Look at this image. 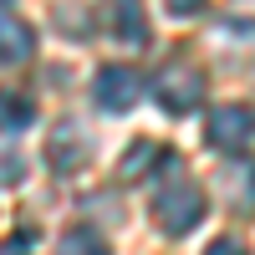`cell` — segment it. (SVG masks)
Segmentation results:
<instances>
[{
    "label": "cell",
    "instance_id": "obj_2",
    "mask_svg": "<svg viewBox=\"0 0 255 255\" xmlns=\"http://www.w3.org/2000/svg\"><path fill=\"white\" fill-rule=\"evenodd\" d=\"M153 97H158V108L174 113V118L194 113L199 102H204V77H199V67H189V61H168V67L153 77Z\"/></svg>",
    "mask_w": 255,
    "mask_h": 255
},
{
    "label": "cell",
    "instance_id": "obj_3",
    "mask_svg": "<svg viewBox=\"0 0 255 255\" xmlns=\"http://www.w3.org/2000/svg\"><path fill=\"white\" fill-rule=\"evenodd\" d=\"M204 138H209V148H220V153H245L255 143V113L240 108V102H225V108H215L204 118Z\"/></svg>",
    "mask_w": 255,
    "mask_h": 255
},
{
    "label": "cell",
    "instance_id": "obj_10",
    "mask_svg": "<svg viewBox=\"0 0 255 255\" xmlns=\"http://www.w3.org/2000/svg\"><path fill=\"white\" fill-rule=\"evenodd\" d=\"M36 123V102L20 97V92H0V128L5 133H26Z\"/></svg>",
    "mask_w": 255,
    "mask_h": 255
},
{
    "label": "cell",
    "instance_id": "obj_15",
    "mask_svg": "<svg viewBox=\"0 0 255 255\" xmlns=\"http://www.w3.org/2000/svg\"><path fill=\"white\" fill-rule=\"evenodd\" d=\"M204 0H168V15H199Z\"/></svg>",
    "mask_w": 255,
    "mask_h": 255
},
{
    "label": "cell",
    "instance_id": "obj_11",
    "mask_svg": "<svg viewBox=\"0 0 255 255\" xmlns=\"http://www.w3.org/2000/svg\"><path fill=\"white\" fill-rule=\"evenodd\" d=\"M56 255H113V250H108L102 235H92V230H72V235L56 240Z\"/></svg>",
    "mask_w": 255,
    "mask_h": 255
},
{
    "label": "cell",
    "instance_id": "obj_5",
    "mask_svg": "<svg viewBox=\"0 0 255 255\" xmlns=\"http://www.w3.org/2000/svg\"><path fill=\"white\" fill-rule=\"evenodd\" d=\"M102 26H108V36L123 41V46H143V41H148V10H143V0H108Z\"/></svg>",
    "mask_w": 255,
    "mask_h": 255
},
{
    "label": "cell",
    "instance_id": "obj_12",
    "mask_svg": "<svg viewBox=\"0 0 255 255\" xmlns=\"http://www.w3.org/2000/svg\"><path fill=\"white\" fill-rule=\"evenodd\" d=\"M0 179H5V184L26 179V163H15V153H10V148H0Z\"/></svg>",
    "mask_w": 255,
    "mask_h": 255
},
{
    "label": "cell",
    "instance_id": "obj_4",
    "mask_svg": "<svg viewBox=\"0 0 255 255\" xmlns=\"http://www.w3.org/2000/svg\"><path fill=\"white\" fill-rule=\"evenodd\" d=\"M138 97H143V77L133 67H102L92 77V102L102 113H128Z\"/></svg>",
    "mask_w": 255,
    "mask_h": 255
},
{
    "label": "cell",
    "instance_id": "obj_1",
    "mask_svg": "<svg viewBox=\"0 0 255 255\" xmlns=\"http://www.w3.org/2000/svg\"><path fill=\"white\" fill-rule=\"evenodd\" d=\"M204 209H209L204 189L189 184V179H174V184H163L153 194V220H158L163 235H189V230L204 220Z\"/></svg>",
    "mask_w": 255,
    "mask_h": 255
},
{
    "label": "cell",
    "instance_id": "obj_13",
    "mask_svg": "<svg viewBox=\"0 0 255 255\" xmlns=\"http://www.w3.org/2000/svg\"><path fill=\"white\" fill-rule=\"evenodd\" d=\"M204 255H250V250H245V245H240L235 235H220V240H215V245H209Z\"/></svg>",
    "mask_w": 255,
    "mask_h": 255
},
{
    "label": "cell",
    "instance_id": "obj_16",
    "mask_svg": "<svg viewBox=\"0 0 255 255\" xmlns=\"http://www.w3.org/2000/svg\"><path fill=\"white\" fill-rule=\"evenodd\" d=\"M0 255H31V235H15V240H5V245H0Z\"/></svg>",
    "mask_w": 255,
    "mask_h": 255
},
{
    "label": "cell",
    "instance_id": "obj_9",
    "mask_svg": "<svg viewBox=\"0 0 255 255\" xmlns=\"http://www.w3.org/2000/svg\"><path fill=\"white\" fill-rule=\"evenodd\" d=\"M168 158V148L163 143H153V138H138V143H128V153H123V163H118V179H143V174H153V168Z\"/></svg>",
    "mask_w": 255,
    "mask_h": 255
},
{
    "label": "cell",
    "instance_id": "obj_7",
    "mask_svg": "<svg viewBox=\"0 0 255 255\" xmlns=\"http://www.w3.org/2000/svg\"><path fill=\"white\" fill-rule=\"evenodd\" d=\"M46 153H51V168H56V174H77V168L87 163V133H82L77 123H61L56 133H51V148H46Z\"/></svg>",
    "mask_w": 255,
    "mask_h": 255
},
{
    "label": "cell",
    "instance_id": "obj_6",
    "mask_svg": "<svg viewBox=\"0 0 255 255\" xmlns=\"http://www.w3.org/2000/svg\"><path fill=\"white\" fill-rule=\"evenodd\" d=\"M220 189L240 215H250L255 209V163L250 158H225L220 163Z\"/></svg>",
    "mask_w": 255,
    "mask_h": 255
},
{
    "label": "cell",
    "instance_id": "obj_14",
    "mask_svg": "<svg viewBox=\"0 0 255 255\" xmlns=\"http://www.w3.org/2000/svg\"><path fill=\"white\" fill-rule=\"evenodd\" d=\"M225 31L235 36V41H250V36H255V26H250V20H225V26H220V36H225Z\"/></svg>",
    "mask_w": 255,
    "mask_h": 255
},
{
    "label": "cell",
    "instance_id": "obj_8",
    "mask_svg": "<svg viewBox=\"0 0 255 255\" xmlns=\"http://www.w3.org/2000/svg\"><path fill=\"white\" fill-rule=\"evenodd\" d=\"M36 51V31L20 15H0V67H20Z\"/></svg>",
    "mask_w": 255,
    "mask_h": 255
},
{
    "label": "cell",
    "instance_id": "obj_17",
    "mask_svg": "<svg viewBox=\"0 0 255 255\" xmlns=\"http://www.w3.org/2000/svg\"><path fill=\"white\" fill-rule=\"evenodd\" d=\"M0 5H5V0H0Z\"/></svg>",
    "mask_w": 255,
    "mask_h": 255
}]
</instances>
